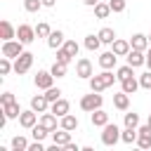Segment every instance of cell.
<instances>
[{
	"instance_id": "cell-32",
	"label": "cell",
	"mask_w": 151,
	"mask_h": 151,
	"mask_svg": "<svg viewBox=\"0 0 151 151\" xmlns=\"http://www.w3.org/2000/svg\"><path fill=\"white\" fill-rule=\"evenodd\" d=\"M123 123H125V127H139V113H134V111L130 113V111H127V113L123 116Z\"/></svg>"
},
{
	"instance_id": "cell-11",
	"label": "cell",
	"mask_w": 151,
	"mask_h": 151,
	"mask_svg": "<svg viewBox=\"0 0 151 151\" xmlns=\"http://www.w3.org/2000/svg\"><path fill=\"white\" fill-rule=\"evenodd\" d=\"M125 59H127V64H130L132 68H139V66H146V52H142V50H130Z\"/></svg>"
},
{
	"instance_id": "cell-15",
	"label": "cell",
	"mask_w": 151,
	"mask_h": 151,
	"mask_svg": "<svg viewBox=\"0 0 151 151\" xmlns=\"http://www.w3.org/2000/svg\"><path fill=\"white\" fill-rule=\"evenodd\" d=\"M111 50L118 54V57H127V52L132 50V45H130V40H123V38H116L113 42H111Z\"/></svg>"
},
{
	"instance_id": "cell-40",
	"label": "cell",
	"mask_w": 151,
	"mask_h": 151,
	"mask_svg": "<svg viewBox=\"0 0 151 151\" xmlns=\"http://www.w3.org/2000/svg\"><path fill=\"white\" fill-rule=\"evenodd\" d=\"M45 97H47V99H50V104H52V101H57V99L61 97V90L52 85V87H47V90H45Z\"/></svg>"
},
{
	"instance_id": "cell-3",
	"label": "cell",
	"mask_w": 151,
	"mask_h": 151,
	"mask_svg": "<svg viewBox=\"0 0 151 151\" xmlns=\"http://www.w3.org/2000/svg\"><path fill=\"white\" fill-rule=\"evenodd\" d=\"M101 104H104V97H101L99 92H92V90H90V94H83V97H80V109L87 111V113L101 109Z\"/></svg>"
},
{
	"instance_id": "cell-46",
	"label": "cell",
	"mask_w": 151,
	"mask_h": 151,
	"mask_svg": "<svg viewBox=\"0 0 151 151\" xmlns=\"http://www.w3.org/2000/svg\"><path fill=\"white\" fill-rule=\"evenodd\" d=\"M57 0H42V7H54Z\"/></svg>"
},
{
	"instance_id": "cell-28",
	"label": "cell",
	"mask_w": 151,
	"mask_h": 151,
	"mask_svg": "<svg viewBox=\"0 0 151 151\" xmlns=\"http://www.w3.org/2000/svg\"><path fill=\"white\" fill-rule=\"evenodd\" d=\"M109 14H111V5H109V2H101V0H99V2L94 5V17H97V19H106Z\"/></svg>"
},
{
	"instance_id": "cell-34",
	"label": "cell",
	"mask_w": 151,
	"mask_h": 151,
	"mask_svg": "<svg viewBox=\"0 0 151 151\" xmlns=\"http://www.w3.org/2000/svg\"><path fill=\"white\" fill-rule=\"evenodd\" d=\"M54 52H57V59H54V61H59V64H66V66L73 61V57H71V54H68L64 47H59V50H54Z\"/></svg>"
},
{
	"instance_id": "cell-12",
	"label": "cell",
	"mask_w": 151,
	"mask_h": 151,
	"mask_svg": "<svg viewBox=\"0 0 151 151\" xmlns=\"http://www.w3.org/2000/svg\"><path fill=\"white\" fill-rule=\"evenodd\" d=\"M50 111H52L54 116H59V118H61V116L71 113V104H68V101H66L64 97H59L57 101H52V104H50Z\"/></svg>"
},
{
	"instance_id": "cell-8",
	"label": "cell",
	"mask_w": 151,
	"mask_h": 151,
	"mask_svg": "<svg viewBox=\"0 0 151 151\" xmlns=\"http://www.w3.org/2000/svg\"><path fill=\"white\" fill-rule=\"evenodd\" d=\"M33 83H35L38 90H47V87L54 85V76H52V71H38L35 78H33Z\"/></svg>"
},
{
	"instance_id": "cell-42",
	"label": "cell",
	"mask_w": 151,
	"mask_h": 151,
	"mask_svg": "<svg viewBox=\"0 0 151 151\" xmlns=\"http://www.w3.org/2000/svg\"><path fill=\"white\" fill-rule=\"evenodd\" d=\"M139 87H142V90H151V68L139 76Z\"/></svg>"
},
{
	"instance_id": "cell-16",
	"label": "cell",
	"mask_w": 151,
	"mask_h": 151,
	"mask_svg": "<svg viewBox=\"0 0 151 151\" xmlns=\"http://www.w3.org/2000/svg\"><path fill=\"white\" fill-rule=\"evenodd\" d=\"M57 120H59V116H54L52 111H45V113H40V120H38V123H40V125H45L50 132H54V130H57V125H59Z\"/></svg>"
},
{
	"instance_id": "cell-36",
	"label": "cell",
	"mask_w": 151,
	"mask_h": 151,
	"mask_svg": "<svg viewBox=\"0 0 151 151\" xmlns=\"http://www.w3.org/2000/svg\"><path fill=\"white\" fill-rule=\"evenodd\" d=\"M116 76H118V80H125V78H130V76H134V68H132L130 64H125V66H120V68H116Z\"/></svg>"
},
{
	"instance_id": "cell-37",
	"label": "cell",
	"mask_w": 151,
	"mask_h": 151,
	"mask_svg": "<svg viewBox=\"0 0 151 151\" xmlns=\"http://www.w3.org/2000/svg\"><path fill=\"white\" fill-rule=\"evenodd\" d=\"M137 146H139V149H151V132H139Z\"/></svg>"
},
{
	"instance_id": "cell-25",
	"label": "cell",
	"mask_w": 151,
	"mask_h": 151,
	"mask_svg": "<svg viewBox=\"0 0 151 151\" xmlns=\"http://www.w3.org/2000/svg\"><path fill=\"white\" fill-rule=\"evenodd\" d=\"M97 35H99V40H101L104 45H111V42L116 40V31H113L111 26H104V28H99V33H97Z\"/></svg>"
},
{
	"instance_id": "cell-45",
	"label": "cell",
	"mask_w": 151,
	"mask_h": 151,
	"mask_svg": "<svg viewBox=\"0 0 151 151\" xmlns=\"http://www.w3.org/2000/svg\"><path fill=\"white\" fill-rule=\"evenodd\" d=\"M64 149H66V151H78V149H80V146H78V144H73V142H68V144H66V146H64Z\"/></svg>"
},
{
	"instance_id": "cell-50",
	"label": "cell",
	"mask_w": 151,
	"mask_h": 151,
	"mask_svg": "<svg viewBox=\"0 0 151 151\" xmlns=\"http://www.w3.org/2000/svg\"><path fill=\"white\" fill-rule=\"evenodd\" d=\"M149 42H151V33H149Z\"/></svg>"
},
{
	"instance_id": "cell-19",
	"label": "cell",
	"mask_w": 151,
	"mask_h": 151,
	"mask_svg": "<svg viewBox=\"0 0 151 151\" xmlns=\"http://www.w3.org/2000/svg\"><path fill=\"white\" fill-rule=\"evenodd\" d=\"M90 120H92V125H94V127H104V125L109 123V113H106L104 109H97V111H92V113H90Z\"/></svg>"
},
{
	"instance_id": "cell-31",
	"label": "cell",
	"mask_w": 151,
	"mask_h": 151,
	"mask_svg": "<svg viewBox=\"0 0 151 151\" xmlns=\"http://www.w3.org/2000/svg\"><path fill=\"white\" fill-rule=\"evenodd\" d=\"M12 71H14V59L2 57V59H0V76H9Z\"/></svg>"
},
{
	"instance_id": "cell-27",
	"label": "cell",
	"mask_w": 151,
	"mask_h": 151,
	"mask_svg": "<svg viewBox=\"0 0 151 151\" xmlns=\"http://www.w3.org/2000/svg\"><path fill=\"white\" fill-rule=\"evenodd\" d=\"M47 134H52V132H50L45 125H40V123H35V125L31 127V137H33V139H38V142H42Z\"/></svg>"
},
{
	"instance_id": "cell-18",
	"label": "cell",
	"mask_w": 151,
	"mask_h": 151,
	"mask_svg": "<svg viewBox=\"0 0 151 151\" xmlns=\"http://www.w3.org/2000/svg\"><path fill=\"white\" fill-rule=\"evenodd\" d=\"M113 106L118 109V111H127L130 109V94L127 92H118V94H113Z\"/></svg>"
},
{
	"instance_id": "cell-26",
	"label": "cell",
	"mask_w": 151,
	"mask_h": 151,
	"mask_svg": "<svg viewBox=\"0 0 151 151\" xmlns=\"http://www.w3.org/2000/svg\"><path fill=\"white\" fill-rule=\"evenodd\" d=\"M83 45H85V50H90V52H97V50H99L104 42L99 40V35L90 33V35H85V42H83Z\"/></svg>"
},
{
	"instance_id": "cell-39",
	"label": "cell",
	"mask_w": 151,
	"mask_h": 151,
	"mask_svg": "<svg viewBox=\"0 0 151 151\" xmlns=\"http://www.w3.org/2000/svg\"><path fill=\"white\" fill-rule=\"evenodd\" d=\"M40 7H42V0H24V9L31 14H35Z\"/></svg>"
},
{
	"instance_id": "cell-33",
	"label": "cell",
	"mask_w": 151,
	"mask_h": 151,
	"mask_svg": "<svg viewBox=\"0 0 151 151\" xmlns=\"http://www.w3.org/2000/svg\"><path fill=\"white\" fill-rule=\"evenodd\" d=\"M50 33H52V28H50L47 21H40V24L35 26V35H38V38H50Z\"/></svg>"
},
{
	"instance_id": "cell-14",
	"label": "cell",
	"mask_w": 151,
	"mask_h": 151,
	"mask_svg": "<svg viewBox=\"0 0 151 151\" xmlns=\"http://www.w3.org/2000/svg\"><path fill=\"white\" fill-rule=\"evenodd\" d=\"M31 109L38 113H45V111H50V99L45 94H35V97H31Z\"/></svg>"
},
{
	"instance_id": "cell-23",
	"label": "cell",
	"mask_w": 151,
	"mask_h": 151,
	"mask_svg": "<svg viewBox=\"0 0 151 151\" xmlns=\"http://www.w3.org/2000/svg\"><path fill=\"white\" fill-rule=\"evenodd\" d=\"M137 137H139L137 127H123V132H120V142L123 144H137Z\"/></svg>"
},
{
	"instance_id": "cell-22",
	"label": "cell",
	"mask_w": 151,
	"mask_h": 151,
	"mask_svg": "<svg viewBox=\"0 0 151 151\" xmlns=\"http://www.w3.org/2000/svg\"><path fill=\"white\" fill-rule=\"evenodd\" d=\"M64 42H66V38H64L61 31H52L50 38H47V47H50V50H59Z\"/></svg>"
},
{
	"instance_id": "cell-30",
	"label": "cell",
	"mask_w": 151,
	"mask_h": 151,
	"mask_svg": "<svg viewBox=\"0 0 151 151\" xmlns=\"http://www.w3.org/2000/svg\"><path fill=\"white\" fill-rule=\"evenodd\" d=\"M2 111L7 113V118H19V116H21V106H19V101L5 104V106H2Z\"/></svg>"
},
{
	"instance_id": "cell-21",
	"label": "cell",
	"mask_w": 151,
	"mask_h": 151,
	"mask_svg": "<svg viewBox=\"0 0 151 151\" xmlns=\"http://www.w3.org/2000/svg\"><path fill=\"white\" fill-rule=\"evenodd\" d=\"M52 142L59 144V146H66V144L71 142V130H64V127L54 130V132H52Z\"/></svg>"
},
{
	"instance_id": "cell-49",
	"label": "cell",
	"mask_w": 151,
	"mask_h": 151,
	"mask_svg": "<svg viewBox=\"0 0 151 151\" xmlns=\"http://www.w3.org/2000/svg\"><path fill=\"white\" fill-rule=\"evenodd\" d=\"M146 123H149V125H151V113H149V120H146Z\"/></svg>"
},
{
	"instance_id": "cell-9",
	"label": "cell",
	"mask_w": 151,
	"mask_h": 151,
	"mask_svg": "<svg viewBox=\"0 0 151 151\" xmlns=\"http://www.w3.org/2000/svg\"><path fill=\"white\" fill-rule=\"evenodd\" d=\"M38 120H40V118H38V111H33V109L21 111V116H19V125H21L24 130H31V127H33Z\"/></svg>"
},
{
	"instance_id": "cell-48",
	"label": "cell",
	"mask_w": 151,
	"mask_h": 151,
	"mask_svg": "<svg viewBox=\"0 0 151 151\" xmlns=\"http://www.w3.org/2000/svg\"><path fill=\"white\" fill-rule=\"evenodd\" d=\"M146 66H149V68H151V47H149V50H146Z\"/></svg>"
},
{
	"instance_id": "cell-13",
	"label": "cell",
	"mask_w": 151,
	"mask_h": 151,
	"mask_svg": "<svg viewBox=\"0 0 151 151\" xmlns=\"http://www.w3.org/2000/svg\"><path fill=\"white\" fill-rule=\"evenodd\" d=\"M130 45H132V50H142V52H146V50L151 47L149 35H144V33H134V35L130 38Z\"/></svg>"
},
{
	"instance_id": "cell-4",
	"label": "cell",
	"mask_w": 151,
	"mask_h": 151,
	"mask_svg": "<svg viewBox=\"0 0 151 151\" xmlns=\"http://www.w3.org/2000/svg\"><path fill=\"white\" fill-rule=\"evenodd\" d=\"M33 52H21L17 59H14V73L17 76H24V73H28L31 71V66H33Z\"/></svg>"
},
{
	"instance_id": "cell-24",
	"label": "cell",
	"mask_w": 151,
	"mask_h": 151,
	"mask_svg": "<svg viewBox=\"0 0 151 151\" xmlns=\"http://www.w3.org/2000/svg\"><path fill=\"white\" fill-rule=\"evenodd\" d=\"M120 90H123V92H127V94H134V92L139 90V80H137L134 76H130V78L120 80Z\"/></svg>"
},
{
	"instance_id": "cell-2",
	"label": "cell",
	"mask_w": 151,
	"mask_h": 151,
	"mask_svg": "<svg viewBox=\"0 0 151 151\" xmlns=\"http://www.w3.org/2000/svg\"><path fill=\"white\" fill-rule=\"evenodd\" d=\"M120 127L116 125V123H106L104 127H101V144L104 146H116L118 142H120Z\"/></svg>"
},
{
	"instance_id": "cell-10",
	"label": "cell",
	"mask_w": 151,
	"mask_h": 151,
	"mask_svg": "<svg viewBox=\"0 0 151 151\" xmlns=\"http://www.w3.org/2000/svg\"><path fill=\"white\" fill-rule=\"evenodd\" d=\"M116 61H118V54H116L113 50H106V52L99 54V66L106 68V71H113V68H116Z\"/></svg>"
},
{
	"instance_id": "cell-5",
	"label": "cell",
	"mask_w": 151,
	"mask_h": 151,
	"mask_svg": "<svg viewBox=\"0 0 151 151\" xmlns=\"http://www.w3.org/2000/svg\"><path fill=\"white\" fill-rule=\"evenodd\" d=\"M0 52H2V57L17 59V57L24 52V42H21L19 38H14V40H5V42H2V47H0Z\"/></svg>"
},
{
	"instance_id": "cell-17",
	"label": "cell",
	"mask_w": 151,
	"mask_h": 151,
	"mask_svg": "<svg viewBox=\"0 0 151 151\" xmlns=\"http://www.w3.org/2000/svg\"><path fill=\"white\" fill-rule=\"evenodd\" d=\"M0 38H2V42H5V40H14V38H17V28H14L7 19H2V21H0Z\"/></svg>"
},
{
	"instance_id": "cell-6",
	"label": "cell",
	"mask_w": 151,
	"mask_h": 151,
	"mask_svg": "<svg viewBox=\"0 0 151 151\" xmlns=\"http://www.w3.org/2000/svg\"><path fill=\"white\" fill-rule=\"evenodd\" d=\"M76 76H78V78H83V80H90V78L94 76L92 61H90L87 57H80V59L76 61Z\"/></svg>"
},
{
	"instance_id": "cell-41",
	"label": "cell",
	"mask_w": 151,
	"mask_h": 151,
	"mask_svg": "<svg viewBox=\"0 0 151 151\" xmlns=\"http://www.w3.org/2000/svg\"><path fill=\"white\" fill-rule=\"evenodd\" d=\"M109 5H111V12H125V7H127V0H109Z\"/></svg>"
},
{
	"instance_id": "cell-43",
	"label": "cell",
	"mask_w": 151,
	"mask_h": 151,
	"mask_svg": "<svg viewBox=\"0 0 151 151\" xmlns=\"http://www.w3.org/2000/svg\"><path fill=\"white\" fill-rule=\"evenodd\" d=\"M12 101H17V97H14L12 92H2V94H0V106H5V104H12Z\"/></svg>"
},
{
	"instance_id": "cell-29",
	"label": "cell",
	"mask_w": 151,
	"mask_h": 151,
	"mask_svg": "<svg viewBox=\"0 0 151 151\" xmlns=\"http://www.w3.org/2000/svg\"><path fill=\"white\" fill-rule=\"evenodd\" d=\"M12 151H28V139L24 134L12 137Z\"/></svg>"
},
{
	"instance_id": "cell-35",
	"label": "cell",
	"mask_w": 151,
	"mask_h": 151,
	"mask_svg": "<svg viewBox=\"0 0 151 151\" xmlns=\"http://www.w3.org/2000/svg\"><path fill=\"white\" fill-rule=\"evenodd\" d=\"M50 71H52V76H54V78H64V76H66V71H68V66H66V64H59V61H54Z\"/></svg>"
},
{
	"instance_id": "cell-44",
	"label": "cell",
	"mask_w": 151,
	"mask_h": 151,
	"mask_svg": "<svg viewBox=\"0 0 151 151\" xmlns=\"http://www.w3.org/2000/svg\"><path fill=\"white\" fill-rule=\"evenodd\" d=\"M28 151H45V146H42V142H38V139H33V142L28 144Z\"/></svg>"
},
{
	"instance_id": "cell-38",
	"label": "cell",
	"mask_w": 151,
	"mask_h": 151,
	"mask_svg": "<svg viewBox=\"0 0 151 151\" xmlns=\"http://www.w3.org/2000/svg\"><path fill=\"white\" fill-rule=\"evenodd\" d=\"M61 47H64V50H66V52H68L71 57H78V52H80V45H78L76 40H66V42H64Z\"/></svg>"
},
{
	"instance_id": "cell-20",
	"label": "cell",
	"mask_w": 151,
	"mask_h": 151,
	"mask_svg": "<svg viewBox=\"0 0 151 151\" xmlns=\"http://www.w3.org/2000/svg\"><path fill=\"white\" fill-rule=\"evenodd\" d=\"M78 125H80V120L73 116V113H66V116H61L59 118V127H64V130H78Z\"/></svg>"
},
{
	"instance_id": "cell-1",
	"label": "cell",
	"mask_w": 151,
	"mask_h": 151,
	"mask_svg": "<svg viewBox=\"0 0 151 151\" xmlns=\"http://www.w3.org/2000/svg\"><path fill=\"white\" fill-rule=\"evenodd\" d=\"M116 80H118V76H113L111 71H106V68H104L101 73L92 76L87 83H90V90H92V92H104V90H106V87H111Z\"/></svg>"
},
{
	"instance_id": "cell-7",
	"label": "cell",
	"mask_w": 151,
	"mask_h": 151,
	"mask_svg": "<svg viewBox=\"0 0 151 151\" xmlns=\"http://www.w3.org/2000/svg\"><path fill=\"white\" fill-rule=\"evenodd\" d=\"M17 38L24 42V45H31L38 35H35V26H28V24H19L17 28Z\"/></svg>"
},
{
	"instance_id": "cell-47",
	"label": "cell",
	"mask_w": 151,
	"mask_h": 151,
	"mask_svg": "<svg viewBox=\"0 0 151 151\" xmlns=\"http://www.w3.org/2000/svg\"><path fill=\"white\" fill-rule=\"evenodd\" d=\"M99 0H83V5H87V7H94Z\"/></svg>"
}]
</instances>
